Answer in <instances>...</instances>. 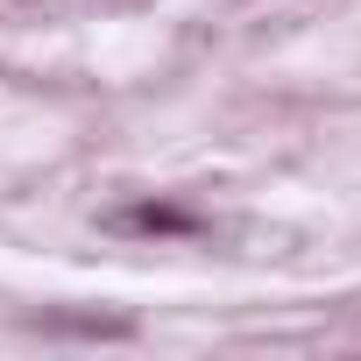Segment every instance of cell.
<instances>
[{
  "label": "cell",
  "mask_w": 361,
  "mask_h": 361,
  "mask_svg": "<svg viewBox=\"0 0 361 361\" xmlns=\"http://www.w3.org/2000/svg\"><path fill=\"white\" fill-rule=\"evenodd\" d=\"M29 326L36 333H78V340H135V319H106V312H43Z\"/></svg>",
  "instance_id": "cell-2"
},
{
  "label": "cell",
  "mask_w": 361,
  "mask_h": 361,
  "mask_svg": "<svg viewBox=\"0 0 361 361\" xmlns=\"http://www.w3.org/2000/svg\"><path fill=\"white\" fill-rule=\"evenodd\" d=\"M99 227L121 241H199V234H213V220L185 199H135V206H114Z\"/></svg>",
  "instance_id": "cell-1"
}]
</instances>
